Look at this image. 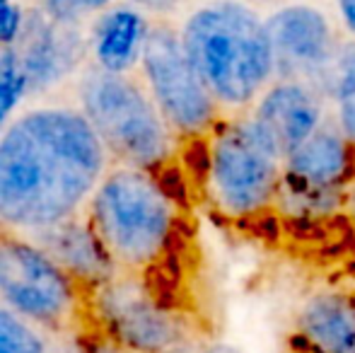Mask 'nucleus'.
Masks as SVG:
<instances>
[{"mask_svg":"<svg viewBox=\"0 0 355 353\" xmlns=\"http://www.w3.org/2000/svg\"><path fill=\"white\" fill-rule=\"evenodd\" d=\"M334 15H336L343 34L355 42V0H334Z\"/></svg>","mask_w":355,"mask_h":353,"instance_id":"23","label":"nucleus"},{"mask_svg":"<svg viewBox=\"0 0 355 353\" xmlns=\"http://www.w3.org/2000/svg\"><path fill=\"white\" fill-rule=\"evenodd\" d=\"M112 155L80 107L24 112L0 136V225L34 235L87 208Z\"/></svg>","mask_w":355,"mask_h":353,"instance_id":"1","label":"nucleus"},{"mask_svg":"<svg viewBox=\"0 0 355 353\" xmlns=\"http://www.w3.org/2000/svg\"><path fill=\"white\" fill-rule=\"evenodd\" d=\"M29 237L44 247L83 291H89L119 273L85 211Z\"/></svg>","mask_w":355,"mask_h":353,"instance_id":"14","label":"nucleus"},{"mask_svg":"<svg viewBox=\"0 0 355 353\" xmlns=\"http://www.w3.org/2000/svg\"><path fill=\"white\" fill-rule=\"evenodd\" d=\"M329 112L336 126L355 146V42L346 39L327 89Z\"/></svg>","mask_w":355,"mask_h":353,"instance_id":"16","label":"nucleus"},{"mask_svg":"<svg viewBox=\"0 0 355 353\" xmlns=\"http://www.w3.org/2000/svg\"><path fill=\"white\" fill-rule=\"evenodd\" d=\"M153 22L148 12L131 3L107 8L97 15L89 34L94 66L109 73H133L141 68Z\"/></svg>","mask_w":355,"mask_h":353,"instance_id":"15","label":"nucleus"},{"mask_svg":"<svg viewBox=\"0 0 355 353\" xmlns=\"http://www.w3.org/2000/svg\"><path fill=\"white\" fill-rule=\"evenodd\" d=\"M24 94H29V85L17 51H15V46L0 49V136L12 123L10 117Z\"/></svg>","mask_w":355,"mask_h":353,"instance_id":"17","label":"nucleus"},{"mask_svg":"<svg viewBox=\"0 0 355 353\" xmlns=\"http://www.w3.org/2000/svg\"><path fill=\"white\" fill-rule=\"evenodd\" d=\"M0 298L10 310L53 334L85 320V291L29 235L0 225Z\"/></svg>","mask_w":355,"mask_h":353,"instance_id":"7","label":"nucleus"},{"mask_svg":"<svg viewBox=\"0 0 355 353\" xmlns=\"http://www.w3.org/2000/svg\"><path fill=\"white\" fill-rule=\"evenodd\" d=\"M83 327L102 332L128 353H167L198 341L167 293L123 271L85 291Z\"/></svg>","mask_w":355,"mask_h":353,"instance_id":"6","label":"nucleus"},{"mask_svg":"<svg viewBox=\"0 0 355 353\" xmlns=\"http://www.w3.org/2000/svg\"><path fill=\"white\" fill-rule=\"evenodd\" d=\"M263 17L276 61V78L307 83L327 92L348 39L336 15L312 0H285Z\"/></svg>","mask_w":355,"mask_h":353,"instance_id":"10","label":"nucleus"},{"mask_svg":"<svg viewBox=\"0 0 355 353\" xmlns=\"http://www.w3.org/2000/svg\"><path fill=\"white\" fill-rule=\"evenodd\" d=\"M0 353H49V349L32 322L0 305Z\"/></svg>","mask_w":355,"mask_h":353,"instance_id":"18","label":"nucleus"},{"mask_svg":"<svg viewBox=\"0 0 355 353\" xmlns=\"http://www.w3.org/2000/svg\"><path fill=\"white\" fill-rule=\"evenodd\" d=\"M141 78L179 143H206L223 112L203 85L182 42L179 24L155 19L145 44Z\"/></svg>","mask_w":355,"mask_h":353,"instance_id":"8","label":"nucleus"},{"mask_svg":"<svg viewBox=\"0 0 355 353\" xmlns=\"http://www.w3.org/2000/svg\"><path fill=\"white\" fill-rule=\"evenodd\" d=\"M112 0H44V12L51 19L80 24L87 17L104 12Z\"/></svg>","mask_w":355,"mask_h":353,"instance_id":"19","label":"nucleus"},{"mask_svg":"<svg viewBox=\"0 0 355 353\" xmlns=\"http://www.w3.org/2000/svg\"><path fill=\"white\" fill-rule=\"evenodd\" d=\"M126 3L141 8L143 12H148L155 19H169L179 10L182 0H126Z\"/></svg>","mask_w":355,"mask_h":353,"instance_id":"22","label":"nucleus"},{"mask_svg":"<svg viewBox=\"0 0 355 353\" xmlns=\"http://www.w3.org/2000/svg\"><path fill=\"white\" fill-rule=\"evenodd\" d=\"M193 353H242V351L230 344H223V341H196Z\"/></svg>","mask_w":355,"mask_h":353,"instance_id":"24","label":"nucleus"},{"mask_svg":"<svg viewBox=\"0 0 355 353\" xmlns=\"http://www.w3.org/2000/svg\"><path fill=\"white\" fill-rule=\"evenodd\" d=\"M85 216L119 271L141 276L159 288L179 240L177 198L159 175L114 165L89 198Z\"/></svg>","mask_w":355,"mask_h":353,"instance_id":"3","label":"nucleus"},{"mask_svg":"<svg viewBox=\"0 0 355 353\" xmlns=\"http://www.w3.org/2000/svg\"><path fill=\"white\" fill-rule=\"evenodd\" d=\"M281 3H285V0H281ZM312 3H322V0H312Z\"/></svg>","mask_w":355,"mask_h":353,"instance_id":"27","label":"nucleus"},{"mask_svg":"<svg viewBox=\"0 0 355 353\" xmlns=\"http://www.w3.org/2000/svg\"><path fill=\"white\" fill-rule=\"evenodd\" d=\"M179 32L223 117L249 112L276 80L266 17L249 0H201Z\"/></svg>","mask_w":355,"mask_h":353,"instance_id":"2","label":"nucleus"},{"mask_svg":"<svg viewBox=\"0 0 355 353\" xmlns=\"http://www.w3.org/2000/svg\"><path fill=\"white\" fill-rule=\"evenodd\" d=\"M355 184V146L331 117L283 162L278 211L319 221L348 208Z\"/></svg>","mask_w":355,"mask_h":353,"instance_id":"9","label":"nucleus"},{"mask_svg":"<svg viewBox=\"0 0 355 353\" xmlns=\"http://www.w3.org/2000/svg\"><path fill=\"white\" fill-rule=\"evenodd\" d=\"M12 46L22 63L29 92H42L71 76L87 53L89 42L80 32V24L58 22L42 10L27 15L22 34Z\"/></svg>","mask_w":355,"mask_h":353,"instance_id":"12","label":"nucleus"},{"mask_svg":"<svg viewBox=\"0 0 355 353\" xmlns=\"http://www.w3.org/2000/svg\"><path fill=\"white\" fill-rule=\"evenodd\" d=\"M80 109L116 165L162 175L179 141L150 97L143 78L92 66L80 78Z\"/></svg>","mask_w":355,"mask_h":353,"instance_id":"4","label":"nucleus"},{"mask_svg":"<svg viewBox=\"0 0 355 353\" xmlns=\"http://www.w3.org/2000/svg\"><path fill=\"white\" fill-rule=\"evenodd\" d=\"M348 211H351V216H353V221H355V184H353V189H351V198H348Z\"/></svg>","mask_w":355,"mask_h":353,"instance_id":"25","label":"nucleus"},{"mask_svg":"<svg viewBox=\"0 0 355 353\" xmlns=\"http://www.w3.org/2000/svg\"><path fill=\"white\" fill-rule=\"evenodd\" d=\"M285 157L252 114L223 117L203 143V187L211 206L234 223L278 211Z\"/></svg>","mask_w":355,"mask_h":353,"instance_id":"5","label":"nucleus"},{"mask_svg":"<svg viewBox=\"0 0 355 353\" xmlns=\"http://www.w3.org/2000/svg\"><path fill=\"white\" fill-rule=\"evenodd\" d=\"M266 138L288 157L329 121V97L319 87L276 78L249 109Z\"/></svg>","mask_w":355,"mask_h":353,"instance_id":"11","label":"nucleus"},{"mask_svg":"<svg viewBox=\"0 0 355 353\" xmlns=\"http://www.w3.org/2000/svg\"><path fill=\"white\" fill-rule=\"evenodd\" d=\"M63 353H128L123 346L104 336L102 332L92 329V327H80V329L66 334V344Z\"/></svg>","mask_w":355,"mask_h":353,"instance_id":"20","label":"nucleus"},{"mask_svg":"<svg viewBox=\"0 0 355 353\" xmlns=\"http://www.w3.org/2000/svg\"><path fill=\"white\" fill-rule=\"evenodd\" d=\"M293 339L302 353H355V293H309L295 315Z\"/></svg>","mask_w":355,"mask_h":353,"instance_id":"13","label":"nucleus"},{"mask_svg":"<svg viewBox=\"0 0 355 353\" xmlns=\"http://www.w3.org/2000/svg\"><path fill=\"white\" fill-rule=\"evenodd\" d=\"M193 346H196V341H193V344H187V346H182V349L167 351V353H193Z\"/></svg>","mask_w":355,"mask_h":353,"instance_id":"26","label":"nucleus"},{"mask_svg":"<svg viewBox=\"0 0 355 353\" xmlns=\"http://www.w3.org/2000/svg\"><path fill=\"white\" fill-rule=\"evenodd\" d=\"M27 15L19 10L15 0H0V49L12 46L19 39Z\"/></svg>","mask_w":355,"mask_h":353,"instance_id":"21","label":"nucleus"}]
</instances>
